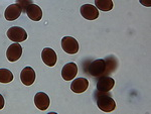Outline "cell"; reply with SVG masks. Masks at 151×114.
<instances>
[{"instance_id": "cell-2", "label": "cell", "mask_w": 151, "mask_h": 114, "mask_svg": "<svg viewBox=\"0 0 151 114\" xmlns=\"http://www.w3.org/2000/svg\"><path fill=\"white\" fill-rule=\"evenodd\" d=\"M95 94L97 95L96 102L100 110L104 111V112H112L113 110H115L116 103L114 99L112 98L110 92H101L97 90Z\"/></svg>"}, {"instance_id": "cell-19", "label": "cell", "mask_w": 151, "mask_h": 114, "mask_svg": "<svg viewBox=\"0 0 151 114\" xmlns=\"http://www.w3.org/2000/svg\"><path fill=\"white\" fill-rule=\"evenodd\" d=\"M3 107H4V98H3V96L0 94V110Z\"/></svg>"}, {"instance_id": "cell-4", "label": "cell", "mask_w": 151, "mask_h": 114, "mask_svg": "<svg viewBox=\"0 0 151 114\" xmlns=\"http://www.w3.org/2000/svg\"><path fill=\"white\" fill-rule=\"evenodd\" d=\"M62 48L67 54L75 55L79 52V43L72 36H65L62 40Z\"/></svg>"}, {"instance_id": "cell-14", "label": "cell", "mask_w": 151, "mask_h": 114, "mask_svg": "<svg viewBox=\"0 0 151 114\" xmlns=\"http://www.w3.org/2000/svg\"><path fill=\"white\" fill-rule=\"evenodd\" d=\"M25 13L27 14V16L31 20L33 21H40L42 18V10L38 5L36 4H30L27 8H26Z\"/></svg>"}, {"instance_id": "cell-5", "label": "cell", "mask_w": 151, "mask_h": 114, "mask_svg": "<svg viewBox=\"0 0 151 114\" xmlns=\"http://www.w3.org/2000/svg\"><path fill=\"white\" fill-rule=\"evenodd\" d=\"M21 55H22V48L19 45V43H14L10 45L6 52L7 60L12 63L20 59Z\"/></svg>"}, {"instance_id": "cell-1", "label": "cell", "mask_w": 151, "mask_h": 114, "mask_svg": "<svg viewBox=\"0 0 151 114\" xmlns=\"http://www.w3.org/2000/svg\"><path fill=\"white\" fill-rule=\"evenodd\" d=\"M118 60L114 56H110L105 59H98L90 63L88 66V75L94 78L103 76H109L111 73L115 72L118 68Z\"/></svg>"}, {"instance_id": "cell-7", "label": "cell", "mask_w": 151, "mask_h": 114, "mask_svg": "<svg viewBox=\"0 0 151 114\" xmlns=\"http://www.w3.org/2000/svg\"><path fill=\"white\" fill-rule=\"evenodd\" d=\"M115 85V80L109 76L99 77L97 81V90L101 92H108L113 89Z\"/></svg>"}, {"instance_id": "cell-10", "label": "cell", "mask_w": 151, "mask_h": 114, "mask_svg": "<svg viewBox=\"0 0 151 114\" xmlns=\"http://www.w3.org/2000/svg\"><path fill=\"white\" fill-rule=\"evenodd\" d=\"M78 74V67L75 63H68L62 70V77L65 81H72Z\"/></svg>"}, {"instance_id": "cell-11", "label": "cell", "mask_w": 151, "mask_h": 114, "mask_svg": "<svg viewBox=\"0 0 151 114\" xmlns=\"http://www.w3.org/2000/svg\"><path fill=\"white\" fill-rule=\"evenodd\" d=\"M20 80L25 86H30L35 81V72L31 67H25L21 71Z\"/></svg>"}, {"instance_id": "cell-12", "label": "cell", "mask_w": 151, "mask_h": 114, "mask_svg": "<svg viewBox=\"0 0 151 114\" xmlns=\"http://www.w3.org/2000/svg\"><path fill=\"white\" fill-rule=\"evenodd\" d=\"M50 97L45 92H38L35 96V104L40 110H47L50 106Z\"/></svg>"}, {"instance_id": "cell-18", "label": "cell", "mask_w": 151, "mask_h": 114, "mask_svg": "<svg viewBox=\"0 0 151 114\" xmlns=\"http://www.w3.org/2000/svg\"><path fill=\"white\" fill-rule=\"evenodd\" d=\"M140 3L144 6H147V7H150L151 6V0H139Z\"/></svg>"}, {"instance_id": "cell-3", "label": "cell", "mask_w": 151, "mask_h": 114, "mask_svg": "<svg viewBox=\"0 0 151 114\" xmlns=\"http://www.w3.org/2000/svg\"><path fill=\"white\" fill-rule=\"evenodd\" d=\"M7 36L10 40L14 43H21L27 38V33L22 27L19 26H12L7 30Z\"/></svg>"}, {"instance_id": "cell-16", "label": "cell", "mask_w": 151, "mask_h": 114, "mask_svg": "<svg viewBox=\"0 0 151 114\" xmlns=\"http://www.w3.org/2000/svg\"><path fill=\"white\" fill-rule=\"evenodd\" d=\"M13 80V74L8 69H0V83H10Z\"/></svg>"}, {"instance_id": "cell-13", "label": "cell", "mask_w": 151, "mask_h": 114, "mask_svg": "<svg viewBox=\"0 0 151 114\" xmlns=\"http://www.w3.org/2000/svg\"><path fill=\"white\" fill-rule=\"evenodd\" d=\"M89 87V81L86 78H78L75 79L72 82L70 85V89L75 93H83L88 89Z\"/></svg>"}, {"instance_id": "cell-8", "label": "cell", "mask_w": 151, "mask_h": 114, "mask_svg": "<svg viewBox=\"0 0 151 114\" xmlns=\"http://www.w3.org/2000/svg\"><path fill=\"white\" fill-rule=\"evenodd\" d=\"M41 59H42L43 63L48 67H53L57 64L58 56L57 53L50 48H45L42 50L41 53Z\"/></svg>"}, {"instance_id": "cell-15", "label": "cell", "mask_w": 151, "mask_h": 114, "mask_svg": "<svg viewBox=\"0 0 151 114\" xmlns=\"http://www.w3.org/2000/svg\"><path fill=\"white\" fill-rule=\"evenodd\" d=\"M95 4L97 9L102 11H110L114 6L112 0H95Z\"/></svg>"}, {"instance_id": "cell-17", "label": "cell", "mask_w": 151, "mask_h": 114, "mask_svg": "<svg viewBox=\"0 0 151 114\" xmlns=\"http://www.w3.org/2000/svg\"><path fill=\"white\" fill-rule=\"evenodd\" d=\"M16 3H17L18 5L21 7L22 12H25L26 8H27L30 4H32L33 1H32V0H16Z\"/></svg>"}, {"instance_id": "cell-9", "label": "cell", "mask_w": 151, "mask_h": 114, "mask_svg": "<svg viewBox=\"0 0 151 114\" xmlns=\"http://www.w3.org/2000/svg\"><path fill=\"white\" fill-rule=\"evenodd\" d=\"M21 13H22L21 7L17 3H15V4H11V5L7 7L5 9V12H4V16H5V18L8 21H13L16 20L20 16Z\"/></svg>"}, {"instance_id": "cell-6", "label": "cell", "mask_w": 151, "mask_h": 114, "mask_svg": "<svg viewBox=\"0 0 151 114\" xmlns=\"http://www.w3.org/2000/svg\"><path fill=\"white\" fill-rule=\"evenodd\" d=\"M81 14L85 19L88 20H95L99 16V10L96 6L91 5V4H84L81 6Z\"/></svg>"}]
</instances>
